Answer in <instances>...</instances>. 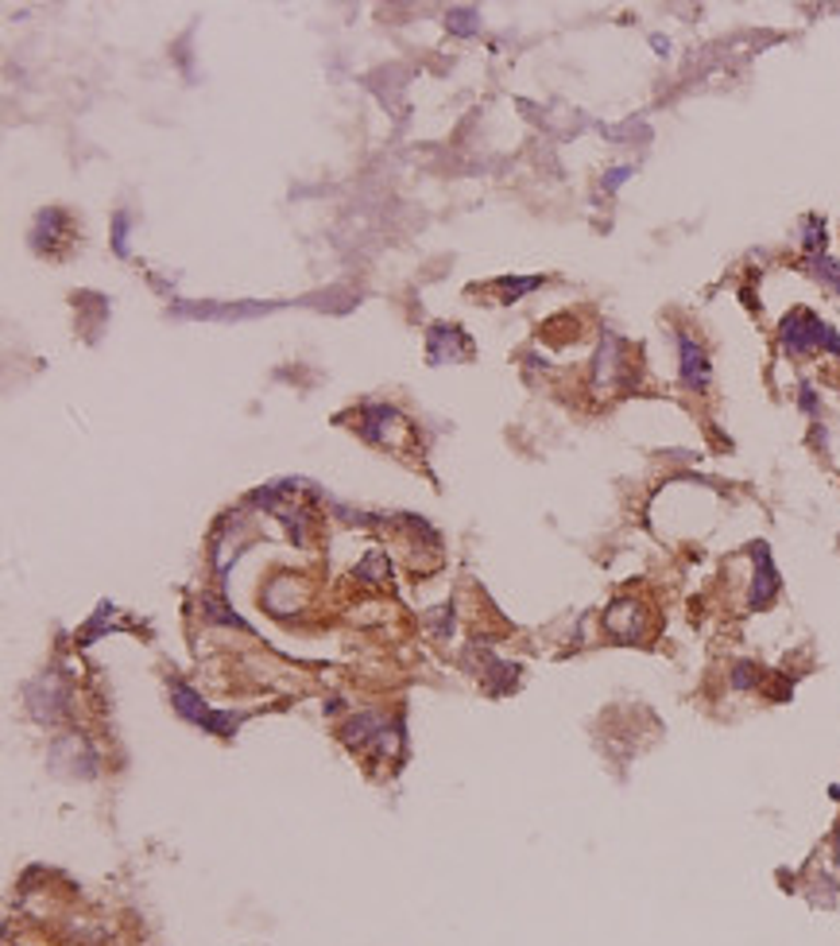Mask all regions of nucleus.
<instances>
[{
  "instance_id": "39448f33",
  "label": "nucleus",
  "mask_w": 840,
  "mask_h": 946,
  "mask_svg": "<svg viewBox=\"0 0 840 946\" xmlns=\"http://www.w3.org/2000/svg\"><path fill=\"white\" fill-rule=\"evenodd\" d=\"M446 350L461 353V357H469V353H473V345H469L465 338H461V330L450 338V327H438V330H434V338H430V357H434V361H446Z\"/></svg>"
},
{
  "instance_id": "f03ea898",
  "label": "nucleus",
  "mask_w": 840,
  "mask_h": 946,
  "mask_svg": "<svg viewBox=\"0 0 840 946\" xmlns=\"http://www.w3.org/2000/svg\"><path fill=\"white\" fill-rule=\"evenodd\" d=\"M608 632H612L615 640H624V645H635L643 632V609L640 602H632V597H624V602H615L612 609H608L605 617Z\"/></svg>"
},
{
  "instance_id": "0eeeda50",
  "label": "nucleus",
  "mask_w": 840,
  "mask_h": 946,
  "mask_svg": "<svg viewBox=\"0 0 840 946\" xmlns=\"http://www.w3.org/2000/svg\"><path fill=\"white\" fill-rule=\"evenodd\" d=\"M759 679H763V675H759L756 663H736L733 683H736V687H740V691H751V687H756V683H759Z\"/></svg>"
},
{
  "instance_id": "1a4fd4ad",
  "label": "nucleus",
  "mask_w": 840,
  "mask_h": 946,
  "mask_svg": "<svg viewBox=\"0 0 840 946\" xmlns=\"http://www.w3.org/2000/svg\"><path fill=\"white\" fill-rule=\"evenodd\" d=\"M450 27H458L461 35H473V32H476V24H473V9L453 12V16H450Z\"/></svg>"
},
{
  "instance_id": "7ed1b4c3",
  "label": "nucleus",
  "mask_w": 840,
  "mask_h": 946,
  "mask_svg": "<svg viewBox=\"0 0 840 946\" xmlns=\"http://www.w3.org/2000/svg\"><path fill=\"white\" fill-rule=\"evenodd\" d=\"M774 594H779V570H774V562H771V555H767V547L756 544V582H751L748 605H751V609H759V605H767Z\"/></svg>"
},
{
  "instance_id": "6e6552de",
  "label": "nucleus",
  "mask_w": 840,
  "mask_h": 946,
  "mask_svg": "<svg viewBox=\"0 0 840 946\" xmlns=\"http://www.w3.org/2000/svg\"><path fill=\"white\" fill-rule=\"evenodd\" d=\"M206 617H209V620H221V625L244 628V620L237 617V613H226V602H214V597H206Z\"/></svg>"
},
{
  "instance_id": "f257e3e1",
  "label": "nucleus",
  "mask_w": 840,
  "mask_h": 946,
  "mask_svg": "<svg viewBox=\"0 0 840 946\" xmlns=\"http://www.w3.org/2000/svg\"><path fill=\"white\" fill-rule=\"evenodd\" d=\"M175 710L183 714V718L198 721L206 733H217V738H233L244 721V714H237V710H209L186 683H175Z\"/></svg>"
},
{
  "instance_id": "20e7f679",
  "label": "nucleus",
  "mask_w": 840,
  "mask_h": 946,
  "mask_svg": "<svg viewBox=\"0 0 840 946\" xmlns=\"http://www.w3.org/2000/svg\"><path fill=\"white\" fill-rule=\"evenodd\" d=\"M678 350H682V380L690 388H705L709 385V357L693 338L678 334Z\"/></svg>"
},
{
  "instance_id": "9d476101",
  "label": "nucleus",
  "mask_w": 840,
  "mask_h": 946,
  "mask_svg": "<svg viewBox=\"0 0 840 946\" xmlns=\"http://www.w3.org/2000/svg\"><path fill=\"white\" fill-rule=\"evenodd\" d=\"M542 280H504V287H508L511 295H523V292H531V287H539Z\"/></svg>"
},
{
  "instance_id": "423d86ee",
  "label": "nucleus",
  "mask_w": 840,
  "mask_h": 946,
  "mask_svg": "<svg viewBox=\"0 0 840 946\" xmlns=\"http://www.w3.org/2000/svg\"><path fill=\"white\" fill-rule=\"evenodd\" d=\"M809 269H814L817 280H825V284L840 292V264H832L829 257H809Z\"/></svg>"
},
{
  "instance_id": "9b49d317",
  "label": "nucleus",
  "mask_w": 840,
  "mask_h": 946,
  "mask_svg": "<svg viewBox=\"0 0 840 946\" xmlns=\"http://www.w3.org/2000/svg\"><path fill=\"white\" fill-rule=\"evenodd\" d=\"M837 842H840V834H837Z\"/></svg>"
}]
</instances>
